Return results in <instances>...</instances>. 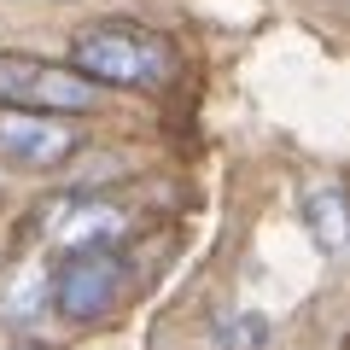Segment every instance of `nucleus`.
<instances>
[{
	"mask_svg": "<svg viewBox=\"0 0 350 350\" xmlns=\"http://www.w3.org/2000/svg\"><path fill=\"white\" fill-rule=\"evenodd\" d=\"M70 70L82 82L105 88H163L175 76V53L158 29L135 24V18H100V24H82L70 36Z\"/></svg>",
	"mask_w": 350,
	"mask_h": 350,
	"instance_id": "obj_1",
	"label": "nucleus"
},
{
	"mask_svg": "<svg viewBox=\"0 0 350 350\" xmlns=\"http://www.w3.org/2000/svg\"><path fill=\"white\" fill-rule=\"evenodd\" d=\"M100 88L82 82L70 64L36 53H0V111H41V117H82L100 111Z\"/></svg>",
	"mask_w": 350,
	"mask_h": 350,
	"instance_id": "obj_2",
	"label": "nucleus"
},
{
	"mask_svg": "<svg viewBox=\"0 0 350 350\" xmlns=\"http://www.w3.org/2000/svg\"><path fill=\"white\" fill-rule=\"evenodd\" d=\"M47 292H53V310L64 321H105L129 292V269L111 245L105 251H64V262L53 269Z\"/></svg>",
	"mask_w": 350,
	"mask_h": 350,
	"instance_id": "obj_3",
	"label": "nucleus"
},
{
	"mask_svg": "<svg viewBox=\"0 0 350 350\" xmlns=\"http://www.w3.org/2000/svg\"><path fill=\"white\" fill-rule=\"evenodd\" d=\"M82 135L64 117H41V111H0V163L12 170H59L64 158H76Z\"/></svg>",
	"mask_w": 350,
	"mask_h": 350,
	"instance_id": "obj_4",
	"label": "nucleus"
},
{
	"mask_svg": "<svg viewBox=\"0 0 350 350\" xmlns=\"http://www.w3.org/2000/svg\"><path fill=\"white\" fill-rule=\"evenodd\" d=\"M117 234H123V211L100 199H64L47 216V239L64 251H105Z\"/></svg>",
	"mask_w": 350,
	"mask_h": 350,
	"instance_id": "obj_5",
	"label": "nucleus"
},
{
	"mask_svg": "<svg viewBox=\"0 0 350 350\" xmlns=\"http://www.w3.org/2000/svg\"><path fill=\"white\" fill-rule=\"evenodd\" d=\"M304 222H310L315 245H321L327 257H338V251H345V193L338 187H315L310 199H304Z\"/></svg>",
	"mask_w": 350,
	"mask_h": 350,
	"instance_id": "obj_6",
	"label": "nucleus"
},
{
	"mask_svg": "<svg viewBox=\"0 0 350 350\" xmlns=\"http://www.w3.org/2000/svg\"><path fill=\"white\" fill-rule=\"evenodd\" d=\"M41 292H47V275H18L12 298H6V315H36L41 310Z\"/></svg>",
	"mask_w": 350,
	"mask_h": 350,
	"instance_id": "obj_7",
	"label": "nucleus"
},
{
	"mask_svg": "<svg viewBox=\"0 0 350 350\" xmlns=\"http://www.w3.org/2000/svg\"><path fill=\"white\" fill-rule=\"evenodd\" d=\"M12 350H41V345H12Z\"/></svg>",
	"mask_w": 350,
	"mask_h": 350,
	"instance_id": "obj_8",
	"label": "nucleus"
}]
</instances>
